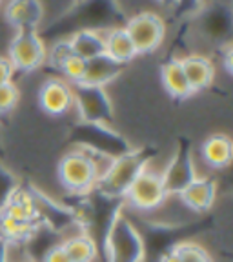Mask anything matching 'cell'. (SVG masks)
Wrapping results in <instances>:
<instances>
[{
    "instance_id": "1",
    "label": "cell",
    "mask_w": 233,
    "mask_h": 262,
    "mask_svg": "<svg viewBox=\"0 0 233 262\" xmlns=\"http://www.w3.org/2000/svg\"><path fill=\"white\" fill-rule=\"evenodd\" d=\"M153 153L150 147H131L124 155L113 159L97 182L95 191L108 199L124 201V195L135 179L150 166Z\"/></svg>"
},
{
    "instance_id": "6",
    "label": "cell",
    "mask_w": 233,
    "mask_h": 262,
    "mask_svg": "<svg viewBox=\"0 0 233 262\" xmlns=\"http://www.w3.org/2000/svg\"><path fill=\"white\" fill-rule=\"evenodd\" d=\"M48 48L37 29H16L8 48V58L15 68V73L37 71L44 66Z\"/></svg>"
},
{
    "instance_id": "2",
    "label": "cell",
    "mask_w": 233,
    "mask_h": 262,
    "mask_svg": "<svg viewBox=\"0 0 233 262\" xmlns=\"http://www.w3.org/2000/svg\"><path fill=\"white\" fill-rule=\"evenodd\" d=\"M102 162L108 164L111 160L95 155L82 147H73L68 153H64L58 162V180L73 195H88L97 188L98 179L106 169Z\"/></svg>"
},
{
    "instance_id": "33",
    "label": "cell",
    "mask_w": 233,
    "mask_h": 262,
    "mask_svg": "<svg viewBox=\"0 0 233 262\" xmlns=\"http://www.w3.org/2000/svg\"><path fill=\"white\" fill-rule=\"evenodd\" d=\"M0 4H2V0H0Z\"/></svg>"
},
{
    "instance_id": "9",
    "label": "cell",
    "mask_w": 233,
    "mask_h": 262,
    "mask_svg": "<svg viewBox=\"0 0 233 262\" xmlns=\"http://www.w3.org/2000/svg\"><path fill=\"white\" fill-rule=\"evenodd\" d=\"M124 201L128 206L139 211H153L160 208L168 201V195L164 191L160 171H155L147 166L142 173L135 179V182L130 186V189L124 195Z\"/></svg>"
},
{
    "instance_id": "8",
    "label": "cell",
    "mask_w": 233,
    "mask_h": 262,
    "mask_svg": "<svg viewBox=\"0 0 233 262\" xmlns=\"http://www.w3.org/2000/svg\"><path fill=\"white\" fill-rule=\"evenodd\" d=\"M160 179L168 196H179L197 179V169L192 157V142L180 140L166 168L160 171Z\"/></svg>"
},
{
    "instance_id": "18",
    "label": "cell",
    "mask_w": 233,
    "mask_h": 262,
    "mask_svg": "<svg viewBox=\"0 0 233 262\" xmlns=\"http://www.w3.org/2000/svg\"><path fill=\"white\" fill-rule=\"evenodd\" d=\"M104 53L122 66H126L128 62H131L137 57V49L124 26L122 28L115 26L111 29H106V33H104Z\"/></svg>"
},
{
    "instance_id": "14",
    "label": "cell",
    "mask_w": 233,
    "mask_h": 262,
    "mask_svg": "<svg viewBox=\"0 0 233 262\" xmlns=\"http://www.w3.org/2000/svg\"><path fill=\"white\" fill-rule=\"evenodd\" d=\"M124 66L115 62L106 53L98 55V57L86 60V71H84V78L80 84H90V86H100L106 88L110 82L122 73Z\"/></svg>"
},
{
    "instance_id": "29",
    "label": "cell",
    "mask_w": 233,
    "mask_h": 262,
    "mask_svg": "<svg viewBox=\"0 0 233 262\" xmlns=\"http://www.w3.org/2000/svg\"><path fill=\"white\" fill-rule=\"evenodd\" d=\"M159 262H180L179 251H177L175 246H172V248H168V250L164 251V253L160 255Z\"/></svg>"
},
{
    "instance_id": "21",
    "label": "cell",
    "mask_w": 233,
    "mask_h": 262,
    "mask_svg": "<svg viewBox=\"0 0 233 262\" xmlns=\"http://www.w3.org/2000/svg\"><path fill=\"white\" fill-rule=\"evenodd\" d=\"M175 248L179 251L180 262H211L209 253L201 244H197V242H177Z\"/></svg>"
},
{
    "instance_id": "30",
    "label": "cell",
    "mask_w": 233,
    "mask_h": 262,
    "mask_svg": "<svg viewBox=\"0 0 233 262\" xmlns=\"http://www.w3.org/2000/svg\"><path fill=\"white\" fill-rule=\"evenodd\" d=\"M0 262H8V241L0 237Z\"/></svg>"
},
{
    "instance_id": "17",
    "label": "cell",
    "mask_w": 233,
    "mask_h": 262,
    "mask_svg": "<svg viewBox=\"0 0 233 262\" xmlns=\"http://www.w3.org/2000/svg\"><path fill=\"white\" fill-rule=\"evenodd\" d=\"M160 80H162L164 90L175 100H186L193 95V90L180 64V58H172L164 62L160 68Z\"/></svg>"
},
{
    "instance_id": "10",
    "label": "cell",
    "mask_w": 233,
    "mask_h": 262,
    "mask_svg": "<svg viewBox=\"0 0 233 262\" xmlns=\"http://www.w3.org/2000/svg\"><path fill=\"white\" fill-rule=\"evenodd\" d=\"M38 104L51 117H62L73 107V90L64 78H48L38 90Z\"/></svg>"
},
{
    "instance_id": "22",
    "label": "cell",
    "mask_w": 233,
    "mask_h": 262,
    "mask_svg": "<svg viewBox=\"0 0 233 262\" xmlns=\"http://www.w3.org/2000/svg\"><path fill=\"white\" fill-rule=\"evenodd\" d=\"M58 71H62V75L68 78L66 82H70L71 86H73V84H80L82 78H84V71H86V60L73 53L60 66Z\"/></svg>"
},
{
    "instance_id": "5",
    "label": "cell",
    "mask_w": 233,
    "mask_h": 262,
    "mask_svg": "<svg viewBox=\"0 0 233 262\" xmlns=\"http://www.w3.org/2000/svg\"><path fill=\"white\" fill-rule=\"evenodd\" d=\"M73 107H77L78 120L86 124H108L115 119L113 102L106 88L90 84H73Z\"/></svg>"
},
{
    "instance_id": "4",
    "label": "cell",
    "mask_w": 233,
    "mask_h": 262,
    "mask_svg": "<svg viewBox=\"0 0 233 262\" xmlns=\"http://www.w3.org/2000/svg\"><path fill=\"white\" fill-rule=\"evenodd\" d=\"M73 142L77 147L88 149L98 157L113 160L131 149V144L108 124L80 122L73 127Z\"/></svg>"
},
{
    "instance_id": "16",
    "label": "cell",
    "mask_w": 233,
    "mask_h": 262,
    "mask_svg": "<svg viewBox=\"0 0 233 262\" xmlns=\"http://www.w3.org/2000/svg\"><path fill=\"white\" fill-rule=\"evenodd\" d=\"M104 33L106 29L100 28H80L68 38V42L77 57L91 60L104 53Z\"/></svg>"
},
{
    "instance_id": "13",
    "label": "cell",
    "mask_w": 233,
    "mask_h": 262,
    "mask_svg": "<svg viewBox=\"0 0 233 262\" xmlns=\"http://www.w3.org/2000/svg\"><path fill=\"white\" fill-rule=\"evenodd\" d=\"M180 64H182V70H184L193 93L208 90L215 80V66L204 55H188L180 58Z\"/></svg>"
},
{
    "instance_id": "19",
    "label": "cell",
    "mask_w": 233,
    "mask_h": 262,
    "mask_svg": "<svg viewBox=\"0 0 233 262\" xmlns=\"http://www.w3.org/2000/svg\"><path fill=\"white\" fill-rule=\"evenodd\" d=\"M201 16L202 33H206L213 40H221L222 37H228L231 29V11L228 6H208L199 11Z\"/></svg>"
},
{
    "instance_id": "12",
    "label": "cell",
    "mask_w": 233,
    "mask_h": 262,
    "mask_svg": "<svg viewBox=\"0 0 233 262\" xmlns=\"http://www.w3.org/2000/svg\"><path fill=\"white\" fill-rule=\"evenodd\" d=\"M4 15L15 31L37 29L44 20V4L42 0H9Z\"/></svg>"
},
{
    "instance_id": "11",
    "label": "cell",
    "mask_w": 233,
    "mask_h": 262,
    "mask_svg": "<svg viewBox=\"0 0 233 262\" xmlns=\"http://www.w3.org/2000/svg\"><path fill=\"white\" fill-rule=\"evenodd\" d=\"M217 199V182L209 177H197L179 195V201L193 213H208Z\"/></svg>"
},
{
    "instance_id": "23",
    "label": "cell",
    "mask_w": 233,
    "mask_h": 262,
    "mask_svg": "<svg viewBox=\"0 0 233 262\" xmlns=\"http://www.w3.org/2000/svg\"><path fill=\"white\" fill-rule=\"evenodd\" d=\"M71 55H73V49H71L68 38H64V40H57L53 46H51V49L48 51L46 60H49L55 68H57V70H60V66L64 64Z\"/></svg>"
},
{
    "instance_id": "15",
    "label": "cell",
    "mask_w": 233,
    "mask_h": 262,
    "mask_svg": "<svg viewBox=\"0 0 233 262\" xmlns=\"http://www.w3.org/2000/svg\"><path fill=\"white\" fill-rule=\"evenodd\" d=\"M202 160L211 169H224L231 164L233 159V142L226 133L209 135L201 146Z\"/></svg>"
},
{
    "instance_id": "28",
    "label": "cell",
    "mask_w": 233,
    "mask_h": 262,
    "mask_svg": "<svg viewBox=\"0 0 233 262\" xmlns=\"http://www.w3.org/2000/svg\"><path fill=\"white\" fill-rule=\"evenodd\" d=\"M13 77H15V68L9 62L8 57H2L0 55V86L2 84H8V82H13Z\"/></svg>"
},
{
    "instance_id": "32",
    "label": "cell",
    "mask_w": 233,
    "mask_h": 262,
    "mask_svg": "<svg viewBox=\"0 0 233 262\" xmlns=\"http://www.w3.org/2000/svg\"><path fill=\"white\" fill-rule=\"evenodd\" d=\"M75 2H78V4H82V2H86V0H75Z\"/></svg>"
},
{
    "instance_id": "31",
    "label": "cell",
    "mask_w": 233,
    "mask_h": 262,
    "mask_svg": "<svg viewBox=\"0 0 233 262\" xmlns=\"http://www.w3.org/2000/svg\"><path fill=\"white\" fill-rule=\"evenodd\" d=\"M155 2L166 9H175L177 8V0H155Z\"/></svg>"
},
{
    "instance_id": "25",
    "label": "cell",
    "mask_w": 233,
    "mask_h": 262,
    "mask_svg": "<svg viewBox=\"0 0 233 262\" xmlns=\"http://www.w3.org/2000/svg\"><path fill=\"white\" fill-rule=\"evenodd\" d=\"M18 188L15 182V179H13L11 175H9V171H6L4 168H2V164H0V209H2V206L8 202V199L13 195V191Z\"/></svg>"
},
{
    "instance_id": "24",
    "label": "cell",
    "mask_w": 233,
    "mask_h": 262,
    "mask_svg": "<svg viewBox=\"0 0 233 262\" xmlns=\"http://www.w3.org/2000/svg\"><path fill=\"white\" fill-rule=\"evenodd\" d=\"M18 98H20V91L13 82L2 84L0 86V115L9 113L18 104Z\"/></svg>"
},
{
    "instance_id": "3",
    "label": "cell",
    "mask_w": 233,
    "mask_h": 262,
    "mask_svg": "<svg viewBox=\"0 0 233 262\" xmlns=\"http://www.w3.org/2000/svg\"><path fill=\"white\" fill-rule=\"evenodd\" d=\"M106 262H144L146 260V238L135 224L119 211L104 235Z\"/></svg>"
},
{
    "instance_id": "27",
    "label": "cell",
    "mask_w": 233,
    "mask_h": 262,
    "mask_svg": "<svg viewBox=\"0 0 233 262\" xmlns=\"http://www.w3.org/2000/svg\"><path fill=\"white\" fill-rule=\"evenodd\" d=\"M40 262H71V260L68 257V253H66V250L62 248V242H58V244H55L53 248H49L46 251V255L42 257Z\"/></svg>"
},
{
    "instance_id": "20",
    "label": "cell",
    "mask_w": 233,
    "mask_h": 262,
    "mask_svg": "<svg viewBox=\"0 0 233 262\" xmlns=\"http://www.w3.org/2000/svg\"><path fill=\"white\" fill-rule=\"evenodd\" d=\"M62 248L71 262H95L98 257V244L93 235L88 231L62 237Z\"/></svg>"
},
{
    "instance_id": "26",
    "label": "cell",
    "mask_w": 233,
    "mask_h": 262,
    "mask_svg": "<svg viewBox=\"0 0 233 262\" xmlns=\"http://www.w3.org/2000/svg\"><path fill=\"white\" fill-rule=\"evenodd\" d=\"M204 8V0H177V8L173 11L179 16H193Z\"/></svg>"
},
{
    "instance_id": "7",
    "label": "cell",
    "mask_w": 233,
    "mask_h": 262,
    "mask_svg": "<svg viewBox=\"0 0 233 262\" xmlns=\"http://www.w3.org/2000/svg\"><path fill=\"white\" fill-rule=\"evenodd\" d=\"M124 29L135 46L137 55H150L160 48L166 38V24L162 16L153 11H142L131 16Z\"/></svg>"
}]
</instances>
